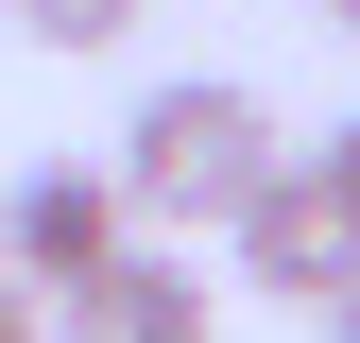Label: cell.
Listing matches in <instances>:
<instances>
[{"label": "cell", "instance_id": "7", "mask_svg": "<svg viewBox=\"0 0 360 343\" xmlns=\"http://www.w3.org/2000/svg\"><path fill=\"white\" fill-rule=\"evenodd\" d=\"M309 343H360V275H343V292H326V309H309Z\"/></svg>", "mask_w": 360, "mask_h": 343}, {"label": "cell", "instance_id": "6", "mask_svg": "<svg viewBox=\"0 0 360 343\" xmlns=\"http://www.w3.org/2000/svg\"><path fill=\"white\" fill-rule=\"evenodd\" d=\"M309 172H326V189H343V206H360V120H343V138H326V155H309Z\"/></svg>", "mask_w": 360, "mask_h": 343}, {"label": "cell", "instance_id": "1", "mask_svg": "<svg viewBox=\"0 0 360 343\" xmlns=\"http://www.w3.org/2000/svg\"><path fill=\"white\" fill-rule=\"evenodd\" d=\"M275 155H292V138H275V103H257L240 69H189V86H155V103L120 120V155H103V172H120V224L189 257L206 224H240V206L275 189Z\"/></svg>", "mask_w": 360, "mask_h": 343}, {"label": "cell", "instance_id": "4", "mask_svg": "<svg viewBox=\"0 0 360 343\" xmlns=\"http://www.w3.org/2000/svg\"><path fill=\"white\" fill-rule=\"evenodd\" d=\"M223 326V292H206V257H172V240H120L103 275L69 292V343H206Z\"/></svg>", "mask_w": 360, "mask_h": 343}, {"label": "cell", "instance_id": "9", "mask_svg": "<svg viewBox=\"0 0 360 343\" xmlns=\"http://www.w3.org/2000/svg\"><path fill=\"white\" fill-rule=\"evenodd\" d=\"M309 18H326V34H360V0H309Z\"/></svg>", "mask_w": 360, "mask_h": 343}, {"label": "cell", "instance_id": "5", "mask_svg": "<svg viewBox=\"0 0 360 343\" xmlns=\"http://www.w3.org/2000/svg\"><path fill=\"white\" fill-rule=\"evenodd\" d=\"M0 18H18L34 52H120V34H138V0H0Z\"/></svg>", "mask_w": 360, "mask_h": 343}, {"label": "cell", "instance_id": "8", "mask_svg": "<svg viewBox=\"0 0 360 343\" xmlns=\"http://www.w3.org/2000/svg\"><path fill=\"white\" fill-rule=\"evenodd\" d=\"M0 343H34V292H18V275H0Z\"/></svg>", "mask_w": 360, "mask_h": 343}, {"label": "cell", "instance_id": "3", "mask_svg": "<svg viewBox=\"0 0 360 343\" xmlns=\"http://www.w3.org/2000/svg\"><path fill=\"white\" fill-rule=\"evenodd\" d=\"M223 240H240V275H257V292H292V309H326V292L360 275V206H343L309 155H275V189H257Z\"/></svg>", "mask_w": 360, "mask_h": 343}, {"label": "cell", "instance_id": "2", "mask_svg": "<svg viewBox=\"0 0 360 343\" xmlns=\"http://www.w3.org/2000/svg\"><path fill=\"white\" fill-rule=\"evenodd\" d=\"M120 240H138V224H120V172L103 155H34L18 189H0V275H18V292H86Z\"/></svg>", "mask_w": 360, "mask_h": 343}]
</instances>
